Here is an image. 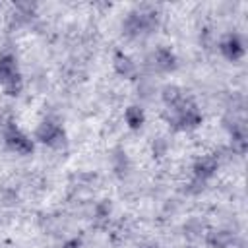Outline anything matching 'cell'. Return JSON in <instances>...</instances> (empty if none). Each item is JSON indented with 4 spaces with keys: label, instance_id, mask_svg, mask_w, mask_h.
<instances>
[{
    "label": "cell",
    "instance_id": "1",
    "mask_svg": "<svg viewBox=\"0 0 248 248\" xmlns=\"http://www.w3.org/2000/svg\"><path fill=\"white\" fill-rule=\"evenodd\" d=\"M0 81L8 87L10 93H16L19 89V74H17L16 60L12 56L0 58Z\"/></svg>",
    "mask_w": 248,
    "mask_h": 248
},
{
    "label": "cell",
    "instance_id": "2",
    "mask_svg": "<svg viewBox=\"0 0 248 248\" xmlns=\"http://www.w3.org/2000/svg\"><path fill=\"white\" fill-rule=\"evenodd\" d=\"M37 138H39L41 141H45V143L54 145V147H60V145L64 143L62 132H60L58 126H56L54 122H50V120H45L43 124H39V128H37Z\"/></svg>",
    "mask_w": 248,
    "mask_h": 248
},
{
    "label": "cell",
    "instance_id": "3",
    "mask_svg": "<svg viewBox=\"0 0 248 248\" xmlns=\"http://www.w3.org/2000/svg\"><path fill=\"white\" fill-rule=\"evenodd\" d=\"M6 140H8V145L14 151H17V153H31V149H33L31 141L21 132H17V130H10L8 136H6Z\"/></svg>",
    "mask_w": 248,
    "mask_h": 248
},
{
    "label": "cell",
    "instance_id": "4",
    "mask_svg": "<svg viewBox=\"0 0 248 248\" xmlns=\"http://www.w3.org/2000/svg\"><path fill=\"white\" fill-rule=\"evenodd\" d=\"M217 169V159L215 157H211V155H207V157H202L198 163H196V167H194V170H196V174H198V178H207L209 174H213V170Z\"/></svg>",
    "mask_w": 248,
    "mask_h": 248
},
{
    "label": "cell",
    "instance_id": "5",
    "mask_svg": "<svg viewBox=\"0 0 248 248\" xmlns=\"http://www.w3.org/2000/svg\"><path fill=\"white\" fill-rule=\"evenodd\" d=\"M223 50H225V54H227L231 60H236V58L242 56L244 46H242V43H240L236 37H229V39L225 41V45H223Z\"/></svg>",
    "mask_w": 248,
    "mask_h": 248
},
{
    "label": "cell",
    "instance_id": "6",
    "mask_svg": "<svg viewBox=\"0 0 248 248\" xmlns=\"http://www.w3.org/2000/svg\"><path fill=\"white\" fill-rule=\"evenodd\" d=\"M155 66H159V68H163V70L172 68V66H174V56L170 54V50L161 48V50L157 52V56H155Z\"/></svg>",
    "mask_w": 248,
    "mask_h": 248
},
{
    "label": "cell",
    "instance_id": "7",
    "mask_svg": "<svg viewBox=\"0 0 248 248\" xmlns=\"http://www.w3.org/2000/svg\"><path fill=\"white\" fill-rule=\"evenodd\" d=\"M126 120H128V124H130L132 128H138V126H141V122H143V114H141V108H138V107H130V108L126 110Z\"/></svg>",
    "mask_w": 248,
    "mask_h": 248
},
{
    "label": "cell",
    "instance_id": "8",
    "mask_svg": "<svg viewBox=\"0 0 248 248\" xmlns=\"http://www.w3.org/2000/svg\"><path fill=\"white\" fill-rule=\"evenodd\" d=\"M231 240H232V236L229 232H225V231H219V232H211L209 234V242L213 246H217V248H225Z\"/></svg>",
    "mask_w": 248,
    "mask_h": 248
},
{
    "label": "cell",
    "instance_id": "9",
    "mask_svg": "<svg viewBox=\"0 0 248 248\" xmlns=\"http://www.w3.org/2000/svg\"><path fill=\"white\" fill-rule=\"evenodd\" d=\"M163 99H165L169 105H178L180 99H182V93H180L178 87L170 85V87H165V91H163Z\"/></svg>",
    "mask_w": 248,
    "mask_h": 248
},
{
    "label": "cell",
    "instance_id": "10",
    "mask_svg": "<svg viewBox=\"0 0 248 248\" xmlns=\"http://www.w3.org/2000/svg\"><path fill=\"white\" fill-rule=\"evenodd\" d=\"M116 70H118V74H122V76H130V74L134 72V64H132L130 58H126V56H116Z\"/></svg>",
    "mask_w": 248,
    "mask_h": 248
}]
</instances>
